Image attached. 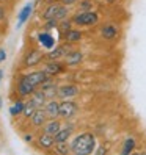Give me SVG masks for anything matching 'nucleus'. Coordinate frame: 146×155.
Instances as JSON below:
<instances>
[{"label":"nucleus","instance_id":"1","mask_svg":"<svg viewBox=\"0 0 146 155\" xmlns=\"http://www.w3.org/2000/svg\"><path fill=\"white\" fill-rule=\"evenodd\" d=\"M69 147H71V152H74L77 155H88L96 147V138L93 133H88V132L79 133L71 141Z\"/></svg>","mask_w":146,"mask_h":155},{"label":"nucleus","instance_id":"2","mask_svg":"<svg viewBox=\"0 0 146 155\" xmlns=\"http://www.w3.org/2000/svg\"><path fill=\"white\" fill-rule=\"evenodd\" d=\"M41 17H42L44 22H47V21H58V22H61L63 19H68V8H66V5H63L61 2L50 3L44 10Z\"/></svg>","mask_w":146,"mask_h":155},{"label":"nucleus","instance_id":"3","mask_svg":"<svg viewBox=\"0 0 146 155\" xmlns=\"http://www.w3.org/2000/svg\"><path fill=\"white\" fill-rule=\"evenodd\" d=\"M99 22V14L94 11H80L72 16V24L79 27H91Z\"/></svg>","mask_w":146,"mask_h":155},{"label":"nucleus","instance_id":"4","mask_svg":"<svg viewBox=\"0 0 146 155\" xmlns=\"http://www.w3.org/2000/svg\"><path fill=\"white\" fill-rule=\"evenodd\" d=\"M79 111V105L71 99H65L60 102V117H65V119H71L74 117Z\"/></svg>","mask_w":146,"mask_h":155},{"label":"nucleus","instance_id":"5","mask_svg":"<svg viewBox=\"0 0 146 155\" xmlns=\"http://www.w3.org/2000/svg\"><path fill=\"white\" fill-rule=\"evenodd\" d=\"M44 58V53L38 49H32L27 52V55L24 57V66L25 68H33V66H38L39 63Z\"/></svg>","mask_w":146,"mask_h":155},{"label":"nucleus","instance_id":"6","mask_svg":"<svg viewBox=\"0 0 146 155\" xmlns=\"http://www.w3.org/2000/svg\"><path fill=\"white\" fill-rule=\"evenodd\" d=\"M36 89H38V88L33 86L24 75L17 80V94H19L21 97H30Z\"/></svg>","mask_w":146,"mask_h":155},{"label":"nucleus","instance_id":"7","mask_svg":"<svg viewBox=\"0 0 146 155\" xmlns=\"http://www.w3.org/2000/svg\"><path fill=\"white\" fill-rule=\"evenodd\" d=\"M66 69V63H61L60 60H47V63L44 64V71L47 72L50 77L61 74Z\"/></svg>","mask_w":146,"mask_h":155},{"label":"nucleus","instance_id":"8","mask_svg":"<svg viewBox=\"0 0 146 155\" xmlns=\"http://www.w3.org/2000/svg\"><path fill=\"white\" fill-rule=\"evenodd\" d=\"M71 50V44H63V45H58V47H53L49 53H46L44 58L46 60H61L68 55V52Z\"/></svg>","mask_w":146,"mask_h":155},{"label":"nucleus","instance_id":"9","mask_svg":"<svg viewBox=\"0 0 146 155\" xmlns=\"http://www.w3.org/2000/svg\"><path fill=\"white\" fill-rule=\"evenodd\" d=\"M44 110L47 113L49 119H57V117H60V102L57 99H50L44 105Z\"/></svg>","mask_w":146,"mask_h":155},{"label":"nucleus","instance_id":"10","mask_svg":"<svg viewBox=\"0 0 146 155\" xmlns=\"http://www.w3.org/2000/svg\"><path fill=\"white\" fill-rule=\"evenodd\" d=\"M79 94V88L76 85H63V86H58V94L57 97H60L61 100L65 99H72Z\"/></svg>","mask_w":146,"mask_h":155},{"label":"nucleus","instance_id":"11","mask_svg":"<svg viewBox=\"0 0 146 155\" xmlns=\"http://www.w3.org/2000/svg\"><path fill=\"white\" fill-rule=\"evenodd\" d=\"M47 119H49L47 113H46V110H42V108H36L35 113L30 116V122H32V125H35V127H42Z\"/></svg>","mask_w":146,"mask_h":155},{"label":"nucleus","instance_id":"12","mask_svg":"<svg viewBox=\"0 0 146 155\" xmlns=\"http://www.w3.org/2000/svg\"><path fill=\"white\" fill-rule=\"evenodd\" d=\"M41 88V91L46 94V97H47V100H50V99H55L57 97V94H58V86L52 81V78L50 80H47V81H44V83L39 86Z\"/></svg>","mask_w":146,"mask_h":155},{"label":"nucleus","instance_id":"13","mask_svg":"<svg viewBox=\"0 0 146 155\" xmlns=\"http://www.w3.org/2000/svg\"><path fill=\"white\" fill-rule=\"evenodd\" d=\"M38 42L42 45L44 49H53L55 47V44H57V41H55V38L49 33V31H41V33H38Z\"/></svg>","mask_w":146,"mask_h":155},{"label":"nucleus","instance_id":"14","mask_svg":"<svg viewBox=\"0 0 146 155\" xmlns=\"http://www.w3.org/2000/svg\"><path fill=\"white\" fill-rule=\"evenodd\" d=\"M82 61H83V52L80 50H69L68 55L65 57L66 66H76V64H80Z\"/></svg>","mask_w":146,"mask_h":155},{"label":"nucleus","instance_id":"15","mask_svg":"<svg viewBox=\"0 0 146 155\" xmlns=\"http://www.w3.org/2000/svg\"><path fill=\"white\" fill-rule=\"evenodd\" d=\"M38 146L42 149V150H50L53 146H55V138H53L52 135H49V133H44L42 132V135H39V138H38Z\"/></svg>","mask_w":146,"mask_h":155},{"label":"nucleus","instance_id":"16","mask_svg":"<svg viewBox=\"0 0 146 155\" xmlns=\"http://www.w3.org/2000/svg\"><path fill=\"white\" fill-rule=\"evenodd\" d=\"M61 129V122L58 119H47L46 124L42 125V132L44 133H49L52 136H55V133Z\"/></svg>","mask_w":146,"mask_h":155},{"label":"nucleus","instance_id":"17","mask_svg":"<svg viewBox=\"0 0 146 155\" xmlns=\"http://www.w3.org/2000/svg\"><path fill=\"white\" fill-rule=\"evenodd\" d=\"M32 13H33V3H27L21 10L19 17H17V28H21V27L29 21V17L32 16Z\"/></svg>","mask_w":146,"mask_h":155},{"label":"nucleus","instance_id":"18","mask_svg":"<svg viewBox=\"0 0 146 155\" xmlns=\"http://www.w3.org/2000/svg\"><path fill=\"white\" fill-rule=\"evenodd\" d=\"M82 31L80 30H76V28H69L66 33H63V39H65L68 44H76L82 39Z\"/></svg>","mask_w":146,"mask_h":155},{"label":"nucleus","instance_id":"19","mask_svg":"<svg viewBox=\"0 0 146 155\" xmlns=\"http://www.w3.org/2000/svg\"><path fill=\"white\" fill-rule=\"evenodd\" d=\"M101 35H102V38L105 41H112V39L116 38L118 28H116L115 25H112V24H107V25H104L102 28H101Z\"/></svg>","mask_w":146,"mask_h":155},{"label":"nucleus","instance_id":"20","mask_svg":"<svg viewBox=\"0 0 146 155\" xmlns=\"http://www.w3.org/2000/svg\"><path fill=\"white\" fill-rule=\"evenodd\" d=\"M72 133V125H66V127H61V129L55 133V143H66L69 140V136Z\"/></svg>","mask_w":146,"mask_h":155},{"label":"nucleus","instance_id":"21","mask_svg":"<svg viewBox=\"0 0 146 155\" xmlns=\"http://www.w3.org/2000/svg\"><path fill=\"white\" fill-rule=\"evenodd\" d=\"M30 100H32V102L36 105V108H42L46 104H47V97H46V94L42 93V91L39 89H36L35 91V93L30 96Z\"/></svg>","mask_w":146,"mask_h":155},{"label":"nucleus","instance_id":"22","mask_svg":"<svg viewBox=\"0 0 146 155\" xmlns=\"http://www.w3.org/2000/svg\"><path fill=\"white\" fill-rule=\"evenodd\" d=\"M135 144H137L135 138H132V136L126 138V141H124V144H123V150H121V153H123V155H129V153H132L134 149H135Z\"/></svg>","mask_w":146,"mask_h":155},{"label":"nucleus","instance_id":"23","mask_svg":"<svg viewBox=\"0 0 146 155\" xmlns=\"http://www.w3.org/2000/svg\"><path fill=\"white\" fill-rule=\"evenodd\" d=\"M24 108H25V102H22V100H16V102L11 105L10 108V114L11 116H19L24 113Z\"/></svg>","mask_w":146,"mask_h":155},{"label":"nucleus","instance_id":"24","mask_svg":"<svg viewBox=\"0 0 146 155\" xmlns=\"http://www.w3.org/2000/svg\"><path fill=\"white\" fill-rule=\"evenodd\" d=\"M35 110H36V105L29 99V100L25 102V108H24V113H22V114H24L25 117H29V119H30V116L35 113Z\"/></svg>","mask_w":146,"mask_h":155},{"label":"nucleus","instance_id":"25","mask_svg":"<svg viewBox=\"0 0 146 155\" xmlns=\"http://www.w3.org/2000/svg\"><path fill=\"white\" fill-rule=\"evenodd\" d=\"M55 152L57 153H69L71 152V147H69V144H68V141L66 143H55Z\"/></svg>","mask_w":146,"mask_h":155},{"label":"nucleus","instance_id":"26","mask_svg":"<svg viewBox=\"0 0 146 155\" xmlns=\"http://www.w3.org/2000/svg\"><path fill=\"white\" fill-rule=\"evenodd\" d=\"M93 0H82V2L79 3V8L80 11H91V8H93Z\"/></svg>","mask_w":146,"mask_h":155},{"label":"nucleus","instance_id":"27","mask_svg":"<svg viewBox=\"0 0 146 155\" xmlns=\"http://www.w3.org/2000/svg\"><path fill=\"white\" fill-rule=\"evenodd\" d=\"M6 60V50L5 49H0V63H3Z\"/></svg>","mask_w":146,"mask_h":155},{"label":"nucleus","instance_id":"28","mask_svg":"<svg viewBox=\"0 0 146 155\" xmlns=\"http://www.w3.org/2000/svg\"><path fill=\"white\" fill-rule=\"evenodd\" d=\"M60 2H61L63 5H72V3H76L77 0H60Z\"/></svg>","mask_w":146,"mask_h":155},{"label":"nucleus","instance_id":"29","mask_svg":"<svg viewBox=\"0 0 146 155\" xmlns=\"http://www.w3.org/2000/svg\"><path fill=\"white\" fill-rule=\"evenodd\" d=\"M3 19H5V8L0 6V21H3Z\"/></svg>","mask_w":146,"mask_h":155},{"label":"nucleus","instance_id":"30","mask_svg":"<svg viewBox=\"0 0 146 155\" xmlns=\"http://www.w3.org/2000/svg\"><path fill=\"white\" fill-rule=\"evenodd\" d=\"M32 140H33V138H32V135H25V141H27V143H30Z\"/></svg>","mask_w":146,"mask_h":155},{"label":"nucleus","instance_id":"31","mask_svg":"<svg viewBox=\"0 0 146 155\" xmlns=\"http://www.w3.org/2000/svg\"><path fill=\"white\" fill-rule=\"evenodd\" d=\"M2 78H3V71L0 69V81H2Z\"/></svg>","mask_w":146,"mask_h":155},{"label":"nucleus","instance_id":"32","mask_svg":"<svg viewBox=\"0 0 146 155\" xmlns=\"http://www.w3.org/2000/svg\"><path fill=\"white\" fill-rule=\"evenodd\" d=\"M0 108H2V99H0Z\"/></svg>","mask_w":146,"mask_h":155},{"label":"nucleus","instance_id":"33","mask_svg":"<svg viewBox=\"0 0 146 155\" xmlns=\"http://www.w3.org/2000/svg\"><path fill=\"white\" fill-rule=\"evenodd\" d=\"M0 2H3V0H0Z\"/></svg>","mask_w":146,"mask_h":155}]
</instances>
